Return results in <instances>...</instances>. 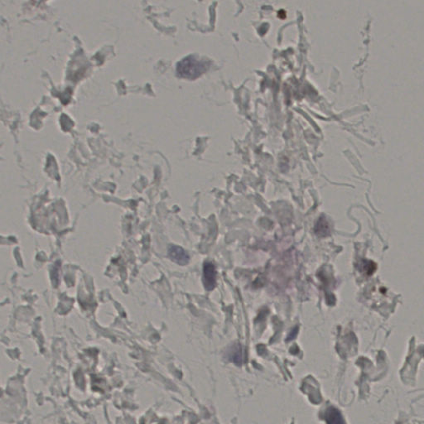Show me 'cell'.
I'll return each mask as SVG.
<instances>
[{"instance_id": "1", "label": "cell", "mask_w": 424, "mask_h": 424, "mask_svg": "<svg viewBox=\"0 0 424 424\" xmlns=\"http://www.w3.org/2000/svg\"><path fill=\"white\" fill-rule=\"evenodd\" d=\"M208 68L207 61L196 56H189L179 61L177 65V72L180 76L188 79H195L202 75Z\"/></svg>"}, {"instance_id": "2", "label": "cell", "mask_w": 424, "mask_h": 424, "mask_svg": "<svg viewBox=\"0 0 424 424\" xmlns=\"http://www.w3.org/2000/svg\"><path fill=\"white\" fill-rule=\"evenodd\" d=\"M203 283L206 290L211 291L216 288V270L215 264L206 262L203 266Z\"/></svg>"}, {"instance_id": "3", "label": "cell", "mask_w": 424, "mask_h": 424, "mask_svg": "<svg viewBox=\"0 0 424 424\" xmlns=\"http://www.w3.org/2000/svg\"><path fill=\"white\" fill-rule=\"evenodd\" d=\"M168 256L174 263L184 266L189 263L188 253L179 246L171 245L168 248Z\"/></svg>"}, {"instance_id": "4", "label": "cell", "mask_w": 424, "mask_h": 424, "mask_svg": "<svg viewBox=\"0 0 424 424\" xmlns=\"http://www.w3.org/2000/svg\"><path fill=\"white\" fill-rule=\"evenodd\" d=\"M324 419L326 420L327 424H346L342 414L338 409H335L333 407H329L328 409H326Z\"/></svg>"}, {"instance_id": "5", "label": "cell", "mask_w": 424, "mask_h": 424, "mask_svg": "<svg viewBox=\"0 0 424 424\" xmlns=\"http://www.w3.org/2000/svg\"><path fill=\"white\" fill-rule=\"evenodd\" d=\"M329 229L328 223L326 222V220L321 217L319 220L318 223L316 224V232L317 235L321 236H326V234L328 233Z\"/></svg>"}, {"instance_id": "6", "label": "cell", "mask_w": 424, "mask_h": 424, "mask_svg": "<svg viewBox=\"0 0 424 424\" xmlns=\"http://www.w3.org/2000/svg\"><path fill=\"white\" fill-rule=\"evenodd\" d=\"M364 271L366 272L368 275H370V274H373L374 273V270L376 269V266H375V264H373L371 262H365L364 264Z\"/></svg>"}]
</instances>
